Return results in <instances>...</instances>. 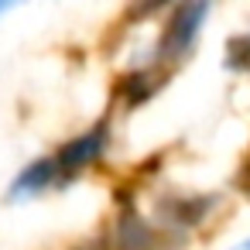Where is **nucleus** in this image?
<instances>
[{
    "label": "nucleus",
    "instance_id": "1a4fd4ad",
    "mask_svg": "<svg viewBox=\"0 0 250 250\" xmlns=\"http://www.w3.org/2000/svg\"><path fill=\"white\" fill-rule=\"evenodd\" d=\"M236 185H240L243 192H250V161H247V165L240 168V178H236Z\"/></svg>",
    "mask_w": 250,
    "mask_h": 250
},
{
    "label": "nucleus",
    "instance_id": "f03ea898",
    "mask_svg": "<svg viewBox=\"0 0 250 250\" xmlns=\"http://www.w3.org/2000/svg\"><path fill=\"white\" fill-rule=\"evenodd\" d=\"M106 141H110V127L106 124H96L93 130L72 137L69 144H62L55 151V168H59V182H72L76 175H83L103 151H106Z\"/></svg>",
    "mask_w": 250,
    "mask_h": 250
},
{
    "label": "nucleus",
    "instance_id": "423d86ee",
    "mask_svg": "<svg viewBox=\"0 0 250 250\" xmlns=\"http://www.w3.org/2000/svg\"><path fill=\"white\" fill-rule=\"evenodd\" d=\"M158 89H161V83H158V79H151V72H134V76H127V79H120V83H117V93L124 96V103H127V106H141V103H144V100H151Z\"/></svg>",
    "mask_w": 250,
    "mask_h": 250
},
{
    "label": "nucleus",
    "instance_id": "9b49d317",
    "mask_svg": "<svg viewBox=\"0 0 250 250\" xmlns=\"http://www.w3.org/2000/svg\"><path fill=\"white\" fill-rule=\"evenodd\" d=\"M18 4H21V0H0V18H4L11 7H18Z\"/></svg>",
    "mask_w": 250,
    "mask_h": 250
},
{
    "label": "nucleus",
    "instance_id": "9d476101",
    "mask_svg": "<svg viewBox=\"0 0 250 250\" xmlns=\"http://www.w3.org/2000/svg\"><path fill=\"white\" fill-rule=\"evenodd\" d=\"M76 250H113L106 240H89V243H83V247H76Z\"/></svg>",
    "mask_w": 250,
    "mask_h": 250
},
{
    "label": "nucleus",
    "instance_id": "6e6552de",
    "mask_svg": "<svg viewBox=\"0 0 250 250\" xmlns=\"http://www.w3.org/2000/svg\"><path fill=\"white\" fill-rule=\"evenodd\" d=\"M165 4H168V0H134V4H130V11H127V18H130V21H144V18L158 14Z\"/></svg>",
    "mask_w": 250,
    "mask_h": 250
},
{
    "label": "nucleus",
    "instance_id": "39448f33",
    "mask_svg": "<svg viewBox=\"0 0 250 250\" xmlns=\"http://www.w3.org/2000/svg\"><path fill=\"white\" fill-rule=\"evenodd\" d=\"M212 202H216V195L168 199V202H165V209H161V216H165V223H168V226H175V229H192V226H199V223L209 216Z\"/></svg>",
    "mask_w": 250,
    "mask_h": 250
},
{
    "label": "nucleus",
    "instance_id": "f8f14e48",
    "mask_svg": "<svg viewBox=\"0 0 250 250\" xmlns=\"http://www.w3.org/2000/svg\"><path fill=\"white\" fill-rule=\"evenodd\" d=\"M233 250H250V240H243L240 247H233Z\"/></svg>",
    "mask_w": 250,
    "mask_h": 250
},
{
    "label": "nucleus",
    "instance_id": "20e7f679",
    "mask_svg": "<svg viewBox=\"0 0 250 250\" xmlns=\"http://www.w3.org/2000/svg\"><path fill=\"white\" fill-rule=\"evenodd\" d=\"M110 247L113 250H154L158 247V233L134 209H124V216L117 219V233H113Z\"/></svg>",
    "mask_w": 250,
    "mask_h": 250
},
{
    "label": "nucleus",
    "instance_id": "7ed1b4c3",
    "mask_svg": "<svg viewBox=\"0 0 250 250\" xmlns=\"http://www.w3.org/2000/svg\"><path fill=\"white\" fill-rule=\"evenodd\" d=\"M59 182V168H55V158H38V161H31L14 182H11V188H7V199L11 202H21V199H28V195H38V192H45L48 185H55Z\"/></svg>",
    "mask_w": 250,
    "mask_h": 250
},
{
    "label": "nucleus",
    "instance_id": "0eeeda50",
    "mask_svg": "<svg viewBox=\"0 0 250 250\" xmlns=\"http://www.w3.org/2000/svg\"><path fill=\"white\" fill-rule=\"evenodd\" d=\"M223 62H226L229 72H250V31L247 35H233L226 42Z\"/></svg>",
    "mask_w": 250,
    "mask_h": 250
},
{
    "label": "nucleus",
    "instance_id": "f257e3e1",
    "mask_svg": "<svg viewBox=\"0 0 250 250\" xmlns=\"http://www.w3.org/2000/svg\"><path fill=\"white\" fill-rule=\"evenodd\" d=\"M209 18V0H182V4L171 11L165 31H161V42H158V55L168 59V62H178L199 38L202 24Z\"/></svg>",
    "mask_w": 250,
    "mask_h": 250
}]
</instances>
